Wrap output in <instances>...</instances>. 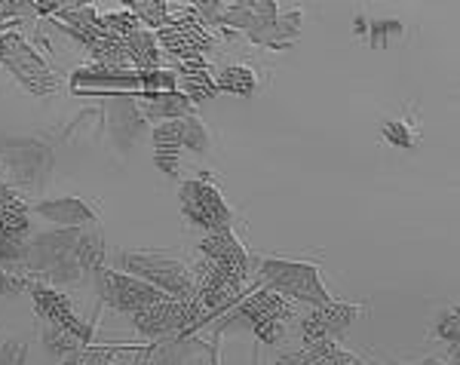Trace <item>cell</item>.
I'll return each instance as SVG.
<instances>
[{"label":"cell","instance_id":"1","mask_svg":"<svg viewBox=\"0 0 460 365\" xmlns=\"http://www.w3.org/2000/svg\"><path fill=\"white\" fill-rule=\"evenodd\" d=\"M258 282L261 289L288 298V301H304V304H332V292L323 282V271L316 261H298V258H258Z\"/></svg>","mask_w":460,"mask_h":365},{"label":"cell","instance_id":"2","mask_svg":"<svg viewBox=\"0 0 460 365\" xmlns=\"http://www.w3.org/2000/svg\"><path fill=\"white\" fill-rule=\"evenodd\" d=\"M117 271L151 282L172 301H194L197 295L194 267L166 252H117Z\"/></svg>","mask_w":460,"mask_h":365},{"label":"cell","instance_id":"3","mask_svg":"<svg viewBox=\"0 0 460 365\" xmlns=\"http://www.w3.org/2000/svg\"><path fill=\"white\" fill-rule=\"evenodd\" d=\"M53 173V151L43 141H0V182L13 193L40 191Z\"/></svg>","mask_w":460,"mask_h":365},{"label":"cell","instance_id":"4","mask_svg":"<svg viewBox=\"0 0 460 365\" xmlns=\"http://www.w3.org/2000/svg\"><path fill=\"white\" fill-rule=\"evenodd\" d=\"M230 316L246 319L261 344H279V341H286L288 323L298 313L288 298L270 292V289H255L252 295L240 298L236 307H230Z\"/></svg>","mask_w":460,"mask_h":365},{"label":"cell","instance_id":"5","mask_svg":"<svg viewBox=\"0 0 460 365\" xmlns=\"http://www.w3.org/2000/svg\"><path fill=\"white\" fill-rule=\"evenodd\" d=\"M0 65L34 95H56L62 89V77L49 71V65L37 56L22 34H0Z\"/></svg>","mask_w":460,"mask_h":365},{"label":"cell","instance_id":"6","mask_svg":"<svg viewBox=\"0 0 460 365\" xmlns=\"http://www.w3.org/2000/svg\"><path fill=\"white\" fill-rule=\"evenodd\" d=\"M178 203L190 225L209 230H234V212H230L225 193H221L209 178H190L178 188Z\"/></svg>","mask_w":460,"mask_h":365},{"label":"cell","instance_id":"7","mask_svg":"<svg viewBox=\"0 0 460 365\" xmlns=\"http://www.w3.org/2000/svg\"><path fill=\"white\" fill-rule=\"evenodd\" d=\"M93 277H95V292H99L102 301L120 313H129V316H136L138 310L151 307V304L166 301V295L160 289H154L151 282L129 277V273L117 271V267H102Z\"/></svg>","mask_w":460,"mask_h":365},{"label":"cell","instance_id":"8","mask_svg":"<svg viewBox=\"0 0 460 365\" xmlns=\"http://www.w3.org/2000/svg\"><path fill=\"white\" fill-rule=\"evenodd\" d=\"M132 323L147 338H166V334H184L197 329L203 323V313H199L194 301H172V298H166V301L138 310L132 316Z\"/></svg>","mask_w":460,"mask_h":365},{"label":"cell","instance_id":"9","mask_svg":"<svg viewBox=\"0 0 460 365\" xmlns=\"http://www.w3.org/2000/svg\"><path fill=\"white\" fill-rule=\"evenodd\" d=\"M366 304H319L310 313L301 316V341L304 347L316 344V341H338L353 329L356 319L366 316Z\"/></svg>","mask_w":460,"mask_h":365},{"label":"cell","instance_id":"10","mask_svg":"<svg viewBox=\"0 0 460 365\" xmlns=\"http://www.w3.org/2000/svg\"><path fill=\"white\" fill-rule=\"evenodd\" d=\"M25 292L31 295L34 310H37V316H40L43 323L71 329L74 334H80L86 344H93V323L84 319V316H77V310H74V304H71L68 295L58 292L56 286H47V282H40V280L28 282Z\"/></svg>","mask_w":460,"mask_h":365},{"label":"cell","instance_id":"11","mask_svg":"<svg viewBox=\"0 0 460 365\" xmlns=\"http://www.w3.org/2000/svg\"><path fill=\"white\" fill-rule=\"evenodd\" d=\"M157 43L166 49H172L175 56H181L184 62L188 58H203V52H209L215 43V37L206 31V25L194 16H184V19H172V25L160 28L157 34Z\"/></svg>","mask_w":460,"mask_h":365},{"label":"cell","instance_id":"12","mask_svg":"<svg viewBox=\"0 0 460 365\" xmlns=\"http://www.w3.org/2000/svg\"><path fill=\"white\" fill-rule=\"evenodd\" d=\"M105 123H108V136L114 145L129 147L136 138H142L147 132V120L138 111V104L132 95H114L105 104Z\"/></svg>","mask_w":460,"mask_h":365},{"label":"cell","instance_id":"13","mask_svg":"<svg viewBox=\"0 0 460 365\" xmlns=\"http://www.w3.org/2000/svg\"><path fill=\"white\" fill-rule=\"evenodd\" d=\"M34 212L58 227H84L99 218L102 206L71 193V197H58V200H40V203H34Z\"/></svg>","mask_w":460,"mask_h":365},{"label":"cell","instance_id":"14","mask_svg":"<svg viewBox=\"0 0 460 365\" xmlns=\"http://www.w3.org/2000/svg\"><path fill=\"white\" fill-rule=\"evenodd\" d=\"M151 141L154 145H172L178 151H184V147H188V151H206L212 136L197 114H188L169 123H157L151 129Z\"/></svg>","mask_w":460,"mask_h":365},{"label":"cell","instance_id":"15","mask_svg":"<svg viewBox=\"0 0 460 365\" xmlns=\"http://www.w3.org/2000/svg\"><path fill=\"white\" fill-rule=\"evenodd\" d=\"M199 255L218 261L227 271L249 277V252L234 230H209V234L199 240Z\"/></svg>","mask_w":460,"mask_h":365},{"label":"cell","instance_id":"16","mask_svg":"<svg viewBox=\"0 0 460 365\" xmlns=\"http://www.w3.org/2000/svg\"><path fill=\"white\" fill-rule=\"evenodd\" d=\"M138 111L145 114V120H178V117L194 114V102H188L181 93L166 89V93H147L145 99H136Z\"/></svg>","mask_w":460,"mask_h":365},{"label":"cell","instance_id":"17","mask_svg":"<svg viewBox=\"0 0 460 365\" xmlns=\"http://www.w3.org/2000/svg\"><path fill=\"white\" fill-rule=\"evenodd\" d=\"M28 203L19 193H4L0 197V236H10V240H25L31 218H28Z\"/></svg>","mask_w":460,"mask_h":365},{"label":"cell","instance_id":"18","mask_svg":"<svg viewBox=\"0 0 460 365\" xmlns=\"http://www.w3.org/2000/svg\"><path fill=\"white\" fill-rule=\"evenodd\" d=\"M74 258H77L84 273H99L102 267H105V234H102L99 225L80 227V240H77V249H74Z\"/></svg>","mask_w":460,"mask_h":365},{"label":"cell","instance_id":"19","mask_svg":"<svg viewBox=\"0 0 460 365\" xmlns=\"http://www.w3.org/2000/svg\"><path fill=\"white\" fill-rule=\"evenodd\" d=\"M215 89L234 95H255L261 89V74H258V68H252V65H227L215 77Z\"/></svg>","mask_w":460,"mask_h":365},{"label":"cell","instance_id":"20","mask_svg":"<svg viewBox=\"0 0 460 365\" xmlns=\"http://www.w3.org/2000/svg\"><path fill=\"white\" fill-rule=\"evenodd\" d=\"M120 47L123 52L129 56L132 68H160V52H157V37H154L147 28L142 31L129 34V37H120Z\"/></svg>","mask_w":460,"mask_h":365},{"label":"cell","instance_id":"21","mask_svg":"<svg viewBox=\"0 0 460 365\" xmlns=\"http://www.w3.org/2000/svg\"><path fill=\"white\" fill-rule=\"evenodd\" d=\"M381 136L387 145L411 151L420 141V129L418 123H411V117H396V120H381Z\"/></svg>","mask_w":460,"mask_h":365},{"label":"cell","instance_id":"22","mask_svg":"<svg viewBox=\"0 0 460 365\" xmlns=\"http://www.w3.org/2000/svg\"><path fill=\"white\" fill-rule=\"evenodd\" d=\"M304 365H350L356 362L338 341H316V344H307L301 350Z\"/></svg>","mask_w":460,"mask_h":365},{"label":"cell","instance_id":"23","mask_svg":"<svg viewBox=\"0 0 460 365\" xmlns=\"http://www.w3.org/2000/svg\"><path fill=\"white\" fill-rule=\"evenodd\" d=\"M43 344H47L49 353L65 356V360H71V356H77L80 350L89 347L80 334H74L71 329H62V325H49V329L43 332Z\"/></svg>","mask_w":460,"mask_h":365},{"label":"cell","instance_id":"24","mask_svg":"<svg viewBox=\"0 0 460 365\" xmlns=\"http://www.w3.org/2000/svg\"><path fill=\"white\" fill-rule=\"evenodd\" d=\"M178 86H181V95L188 102H209L215 99V80L209 77V68L206 71H181V77H178Z\"/></svg>","mask_w":460,"mask_h":365},{"label":"cell","instance_id":"25","mask_svg":"<svg viewBox=\"0 0 460 365\" xmlns=\"http://www.w3.org/2000/svg\"><path fill=\"white\" fill-rule=\"evenodd\" d=\"M405 34V25L399 19H372L368 22V47L372 49H384L387 43L393 40V37H402Z\"/></svg>","mask_w":460,"mask_h":365},{"label":"cell","instance_id":"26","mask_svg":"<svg viewBox=\"0 0 460 365\" xmlns=\"http://www.w3.org/2000/svg\"><path fill=\"white\" fill-rule=\"evenodd\" d=\"M132 16H136L142 25H151V28H166L169 25V13L175 10L172 4H129Z\"/></svg>","mask_w":460,"mask_h":365},{"label":"cell","instance_id":"27","mask_svg":"<svg viewBox=\"0 0 460 365\" xmlns=\"http://www.w3.org/2000/svg\"><path fill=\"white\" fill-rule=\"evenodd\" d=\"M433 338L436 341H445L448 347H457V338H460L457 307H448V310L439 313V319H436V329H433Z\"/></svg>","mask_w":460,"mask_h":365},{"label":"cell","instance_id":"28","mask_svg":"<svg viewBox=\"0 0 460 365\" xmlns=\"http://www.w3.org/2000/svg\"><path fill=\"white\" fill-rule=\"evenodd\" d=\"M154 163H157L160 173L175 175L178 173V163H181V151L172 145H154Z\"/></svg>","mask_w":460,"mask_h":365},{"label":"cell","instance_id":"29","mask_svg":"<svg viewBox=\"0 0 460 365\" xmlns=\"http://www.w3.org/2000/svg\"><path fill=\"white\" fill-rule=\"evenodd\" d=\"M273 365H304V356H301V350L298 353H286V356H279Z\"/></svg>","mask_w":460,"mask_h":365},{"label":"cell","instance_id":"30","mask_svg":"<svg viewBox=\"0 0 460 365\" xmlns=\"http://www.w3.org/2000/svg\"><path fill=\"white\" fill-rule=\"evenodd\" d=\"M353 22H356V25H353L356 28V37H366L368 34V19L366 16H356Z\"/></svg>","mask_w":460,"mask_h":365},{"label":"cell","instance_id":"31","mask_svg":"<svg viewBox=\"0 0 460 365\" xmlns=\"http://www.w3.org/2000/svg\"><path fill=\"white\" fill-rule=\"evenodd\" d=\"M418 365H448V362H445V360H436V356H433V360H424V362H418Z\"/></svg>","mask_w":460,"mask_h":365},{"label":"cell","instance_id":"32","mask_svg":"<svg viewBox=\"0 0 460 365\" xmlns=\"http://www.w3.org/2000/svg\"><path fill=\"white\" fill-rule=\"evenodd\" d=\"M65 365H71V362H68V360H65Z\"/></svg>","mask_w":460,"mask_h":365},{"label":"cell","instance_id":"33","mask_svg":"<svg viewBox=\"0 0 460 365\" xmlns=\"http://www.w3.org/2000/svg\"><path fill=\"white\" fill-rule=\"evenodd\" d=\"M393 365H396V362H393Z\"/></svg>","mask_w":460,"mask_h":365}]
</instances>
